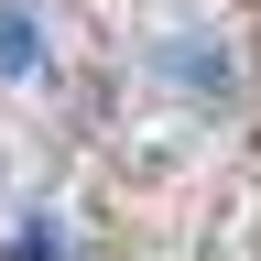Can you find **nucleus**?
<instances>
[{"label": "nucleus", "instance_id": "f03ea898", "mask_svg": "<svg viewBox=\"0 0 261 261\" xmlns=\"http://www.w3.org/2000/svg\"><path fill=\"white\" fill-rule=\"evenodd\" d=\"M11 261H65V250H55V228H22V240H11Z\"/></svg>", "mask_w": 261, "mask_h": 261}, {"label": "nucleus", "instance_id": "f257e3e1", "mask_svg": "<svg viewBox=\"0 0 261 261\" xmlns=\"http://www.w3.org/2000/svg\"><path fill=\"white\" fill-rule=\"evenodd\" d=\"M44 65V33H33V11H0V76H33Z\"/></svg>", "mask_w": 261, "mask_h": 261}]
</instances>
